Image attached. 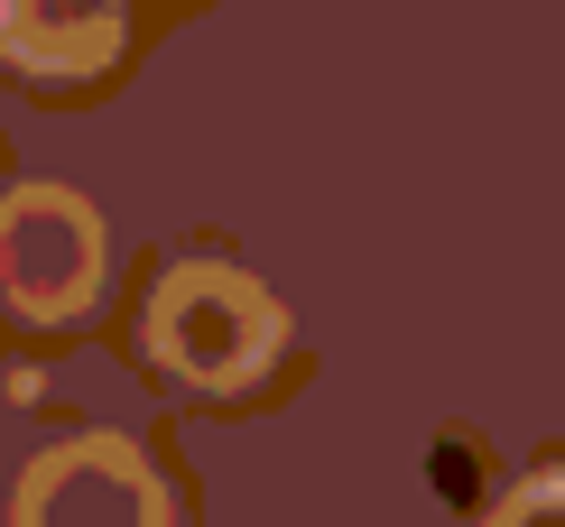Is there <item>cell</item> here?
Returning <instances> with one entry per match:
<instances>
[{
	"label": "cell",
	"instance_id": "obj_1",
	"mask_svg": "<svg viewBox=\"0 0 565 527\" xmlns=\"http://www.w3.org/2000/svg\"><path fill=\"white\" fill-rule=\"evenodd\" d=\"M130 352H139V370H158L185 398H242V389H260L278 370V352H288V305H278L242 259L185 250V259H168V269L149 278Z\"/></svg>",
	"mask_w": 565,
	"mask_h": 527
},
{
	"label": "cell",
	"instance_id": "obj_2",
	"mask_svg": "<svg viewBox=\"0 0 565 527\" xmlns=\"http://www.w3.org/2000/svg\"><path fill=\"white\" fill-rule=\"evenodd\" d=\"M111 297V232L75 185H10L0 195V305L29 333H65Z\"/></svg>",
	"mask_w": 565,
	"mask_h": 527
},
{
	"label": "cell",
	"instance_id": "obj_3",
	"mask_svg": "<svg viewBox=\"0 0 565 527\" xmlns=\"http://www.w3.org/2000/svg\"><path fill=\"white\" fill-rule=\"evenodd\" d=\"M10 527H177V482L130 435H65L19 472Z\"/></svg>",
	"mask_w": 565,
	"mask_h": 527
},
{
	"label": "cell",
	"instance_id": "obj_4",
	"mask_svg": "<svg viewBox=\"0 0 565 527\" xmlns=\"http://www.w3.org/2000/svg\"><path fill=\"white\" fill-rule=\"evenodd\" d=\"M130 46V0H0V65L38 93L103 84Z\"/></svg>",
	"mask_w": 565,
	"mask_h": 527
},
{
	"label": "cell",
	"instance_id": "obj_5",
	"mask_svg": "<svg viewBox=\"0 0 565 527\" xmlns=\"http://www.w3.org/2000/svg\"><path fill=\"white\" fill-rule=\"evenodd\" d=\"M473 527H565V463H537V472H520L491 509L473 518Z\"/></svg>",
	"mask_w": 565,
	"mask_h": 527
}]
</instances>
